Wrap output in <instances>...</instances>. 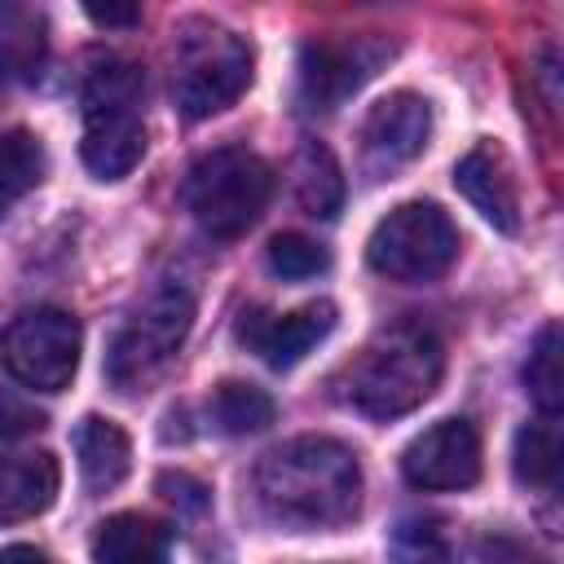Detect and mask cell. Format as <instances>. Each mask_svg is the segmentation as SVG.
<instances>
[{
	"mask_svg": "<svg viewBox=\"0 0 564 564\" xmlns=\"http://www.w3.org/2000/svg\"><path fill=\"white\" fill-rule=\"evenodd\" d=\"M256 502L282 529H335L357 516L361 463L335 436H295L260 458Z\"/></svg>",
	"mask_w": 564,
	"mask_h": 564,
	"instance_id": "1",
	"label": "cell"
},
{
	"mask_svg": "<svg viewBox=\"0 0 564 564\" xmlns=\"http://www.w3.org/2000/svg\"><path fill=\"white\" fill-rule=\"evenodd\" d=\"M445 370L441 339L423 326L379 330L344 370V397L370 419H401L423 405Z\"/></svg>",
	"mask_w": 564,
	"mask_h": 564,
	"instance_id": "2",
	"label": "cell"
},
{
	"mask_svg": "<svg viewBox=\"0 0 564 564\" xmlns=\"http://www.w3.org/2000/svg\"><path fill=\"white\" fill-rule=\"evenodd\" d=\"M141 70L132 62H106L84 84V141L79 159L97 181L128 176L145 154V123L137 115Z\"/></svg>",
	"mask_w": 564,
	"mask_h": 564,
	"instance_id": "3",
	"label": "cell"
},
{
	"mask_svg": "<svg viewBox=\"0 0 564 564\" xmlns=\"http://www.w3.org/2000/svg\"><path fill=\"white\" fill-rule=\"evenodd\" d=\"M251 84V44L216 22H185L172 57V101L185 119L229 110Z\"/></svg>",
	"mask_w": 564,
	"mask_h": 564,
	"instance_id": "4",
	"label": "cell"
},
{
	"mask_svg": "<svg viewBox=\"0 0 564 564\" xmlns=\"http://www.w3.org/2000/svg\"><path fill=\"white\" fill-rule=\"evenodd\" d=\"M269 194H273L269 163L242 145H220V150L203 154L185 176L189 216L198 220L203 234H212L220 242L247 234L260 220V212L269 207Z\"/></svg>",
	"mask_w": 564,
	"mask_h": 564,
	"instance_id": "5",
	"label": "cell"
},
{
	"mask_svg": "<svg viewBox=\"0 0 564 564\" xmlns=\"http://www.w3.org/2000/svg\"><path fill=\"white\" fill-rule=\"evenodd\" d=\"M194 322V295L185 282H163L154 286L141 308L119 326L110 352H106V375L119 392H141L150 379L163 375L172 352L181 348L185 330Z\"/></svg>",
	"mask_w": 564,
	"mask_h": 564,
	"instance_id": "6",
	"label": "cell"
},
{
	"mask_svg": "<svg viewBox=\"0 0 564 564\" xmlns=\"http://www.w3.org/2000/svg\"><path fill=\"white\" fill-rule=\"evenodd\" d=\"M366 260L375 273L397 282H432L458 260V229L436 203H401L392 207L366 242Z\"/></svg>",
	"mask_w": 564,
	"mask_h": 564,
	"instance_id": "7",
	"label": "cell"
},
{
	"mask_svg": "<svg viewBox=\"0 0 564 564\" xmlns=\"http://www.w3.org/2000/svg\"><path fill=\"white\" fill-rule=\"evenodd\" d=\"M84 330L62 308H31L18 313L0 335V357L22 388L62 392L79 370Z\"/></svg>",
	"mask_w": 564,
	"mask_h": 564,
	"instance_id": "8",
	"label": "cell"
},
{
	"mask_svg": "<svg viewBox=\"0 0 564 564\" xmlns=\"http://www.w3.org/2000/svg\"><path fill=\"white\" fill-rule=\"evenodd\" d=\"M392 48L375 35H344V40H308L300 48V97L308 110L344 106L388 57Z\"/></svg>",
	"mask_w": 564,
	"mask_h": 564,
	"instance_id": "9",
	"label": "cell"
},
{
	"mask_svg": "<svg viewBox=\"0 0 564 564\" xmlns=\"http://www.w3.org/2000/svg\"><path fill=\"white\" fill-rule=\"evenodd\" d=\"M432 137V106L427 97L410 93V88H397L388 97H379L366 119H361V163L370 176H392L401 172L405 163H414L423 154Z\"/></svg>",
	"mask_w": 564,
	"mask_h": 564,
	"instance_id": "10",
	"label": "cell"
},
{
	"mask_svg": "<svg viewBox=\"0 0 564 564\" xmlns=\"http://www.w3.org/2000/svg\"><path fill=\"white\" fill-rule=\"evenodd\" d=\"M401 476L414 489H467L480 480V436L467 419H441L401 454Z\"/></svg>",
	"mask_w": 564,
	"mask_h": 564,
	"instance_id": "11",
	"label": "cell"
},
{
	"mask_svg": "<svg viewBox=\"0 0 564 564\" xmlns=\"http://www.w3.org/2000/svg\"><path fill=\"white\" fill-rule=\"evenodd\" d=\"M330 330H335V304L330 300H313V304L291 308V313L247 308L238 317V344L251 348L273 370H291L295 361H304Z\"/></svg>",
	"mask_w": 564,
	"mask_h": 564,
	"instance_id": "12",
	"label": "cell"
},
{
	"mask_svg": "<svg viewBox=\"0 0 564 564\" xmlns=\"http://www.w3.org/2000/svg\"><path fill=\"white\" fill-rule=\"evenodd\" d=\"M454 189L498 234H516L520 229V185H516V167H511V159H507L502 145H494V141L471 145L454 163Z\"/></svg>",
	"mask_w": 564,
	"mask_h": 564,
	"instance_id": "13",
	"label": "cell"
},
{
	"mask_svg": "<svg viewBox=\"0 0 564 564\" xmlns=\"http://www.w3.org/2000/svg\"><path fill=\"white\" fill-rule=\"evenodd\" d=\"M57 485H62V467L48 449L4 458L0 463V524H22L48 511L57 498Z\"/></svg>",
	"mask_w": 564,
	"mask_h": 564,
	"instance_id": "14",
	"label": "cell"
},
{
	"mask_svg": "<svg viewBox=\"0 0 564 564\" xmlns=\"http://www.w3.org/2000/svg\"><path fill=\"white\" fill-rule=\"evenodd\" d=\"M167 555L172 533L141 511H119L93 533V564H167Z\"/></svg>",
	"mask_w": 564,
	"mask_h": 564,
	"instance_id": "15",
	"label": "cell"
},
{
	"mask_svg": "<svg viewBox=\"0 0 564 564\" xmlns=\"http://www.w3.org/2000/svg\"><path fill=\"white\" fill-rule=\"evenodd\" d=\"M75 458H79V476L93 494H110L123 485V476L132 471V441L119 423L88 414L75 427Z\"/></svg>",
	"mask_w": 564,
	"mask_h": 564,
	"instance_id": "16",
	"label": "cell"
},
{
	"mask_svg": "<svg viewBox=\"0 0 564 564\" xmlns=\"http://www.w3.org/2000/svg\"><path fill=\"white\" fill-rule=\"evenodd\" d=\"M44 48V18L22 4H0V79H35Z\"/></svg>",
	"mask_w": 564,
	"mask_h": 564,
	"instance_id": "17",
	"label": "cell"
},
{
	"mask_svg": "<svg viewBox=\"0 0 564 564\" xmlns=\"http://www.w3.org/2000/svg\"><path fill=\"white\" fill-rule=\"evenodd\" d=\"M207 414L212 423L225 432V436H247V432H264L273 423V397L256 383H242V379H225L216 383L212 401H207Z\"/></svg>",
	"mask_w": 564,
	"mask_h": 564,
	"instance_id": "18",
	"label": "cell"
},
{
	"mask_svg": "<svg viewBox=\"0 0 564 564\" xmlns=\"http://www.w3.org/2000/svg\"><path fill=\"white\" fill-rule=\"evenodd\" d=\"M295 198L308 216H335L339 203H344V176H339V163L326 145L308 141L300 154H295Z\"/></svg>",
	"mask_w": 564,
	"mask_h": 564,
	"instance_id": "19",
	"label": "cell"
},
{
	"mask_svg": "<svg viewBox=\"0 0 564 564\" xmlns=\"http://www.w3.org/2000/svg\"><path fill=\"white\" fill-rule=\"evenodd\" d=\"M564 344H560V322H546L529 348V361H524V388L533 397V405L555 419L560 405H564V361H560Z\"/></svg>",
	"mask_w": 564,
	"mask_h": 564,
	"instance_id": "20",
	"label": "cell"
},
{
	"mask_svg": "<svg viewBox=\"0 0 564 564\" xmlns=\"http://www.w3.org/2000/svg\"><path fill=\"white\" fill-rule=\"evenodd\" d=\"M511 467L520 476V485H538V489H551L555 476H560V423L555 419H538V423H524L516 432V449H511Z\"/></svg>",
	"mask_w": 564,
	"mask_h": 564,
	"instance_id": "21",
	"label": "cell"
},
{
	"mask_svg": "<svg viewBox=\"0 0 564 564\" xmlns=\"http://www.w3.org/2000/svg\"><path fill=\"white\" fill-rule=\"evenodd\" d=\"M44 181V145L26 132H0V212L13 207L22 194H31Z\"/></svg>",
	"mask_w": 564,
	"mask_h": 564,
	"instance_id": "22",
	"label": "cell"
},
{
	"mask_svg": "<svg viewBox=\"0 0 564 564\" xmlns=\"http://www.w3.org/2000/svg\"><path fill=\"white\" fill-rule=\"evenodd\" d=\"M392 564H454V542L441 520L432 516H405L392 529Z\"/></svg>",
	"mask_w": 564,
	"mask_h": 564,
	"instance_id": "23",
	"label": "cell"
},
{
	"mask_svg": "<svg viewBox=\"0 0 564 564\" xmlns=\"http://www.w3.org/2000/svg\"><path fill=\"white\" fill-rule=\"evenodd\" d=\"M264 256H269V269L286 282H308V278L330 269V251L304 234H278Z\"/></svg>",
	"mask_w": 564,
	"mask_h": 564,
	"instance_id": "24",
	"label": "cell"
},
{
	"mask_svg": "<svg viewBox=\"0 0 564 564\" xmlns=\"http://www.w3.org/2000/svg\"><path fill=\"white\" fill-rule=\"evenodd\" d=\"M40 427H44V414H40L31 401H22L18 392H4V388H0V449H9V445H18V441L35 436Z\"/></svg>",
	"mask_w": 564,
	"mask_h": 564,
	"instance_id": "25",
	"label": "cell"
},
{
	"mask_svg": "<svg viewBox=\"0 0 564 564\" xmlns=\"http://www.w3.org/2000/svg\"><path fill=\"white\" fill-rule=\"evenodd\" d=\"M84 13L97 26H137L141 22V9L137 4H84Z\"/></svg>",
	"mask_w": 564,
	"mask_h": 564,
	"instance_id": "26",
	"label": "cell"
},
{
	"mask_svg": "<svg viewBox=\"0 0 564 564\" xmlns=\"http://www.w3.org/2000/svg\"><path fill=\"white\" fill-rule=\"evenodd\" d=\"M0 564H57L48 551H40V546H26V542H13V546H4L0 551Z\"/></svg>",
	"mask_w": 564,
	"mask_h": 564,
	"instance_id": "27",
	"label": "cell"
}]
</instances>
